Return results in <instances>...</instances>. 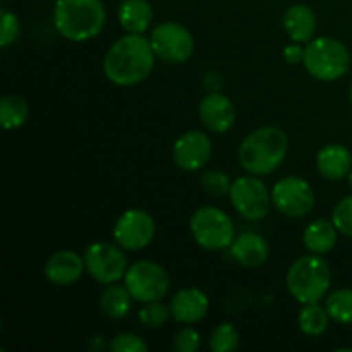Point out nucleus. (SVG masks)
I'll return each instance as SVG.
<instances>
[{"label": "nucleus", "instance_id": "1", "mask_svg": "<svg viewBox=\"0 0 352 352\" xmlns=\"http://www.w3.org/2000/svg\"><path fill=\"white\" fill-rule=\"evenodd\" d=\"M155 50L146 36L127 33L119 38L103 58V72L117 86L143 82L155 67Z\"/></svg>", "mask_w": 352, "mask_h": 352}, {"label": "nucleus", "instance_id": "2", "mask_svg": "<svg viewBox=\"0 0 352 352\" xmlns=\"http://www.w3.org/2000/svg\"><path fill=\"white\" fill-rule=\"evenodd\" d=\"M289 138L280 127L265 126L248 134L241 143L237 157L248 174L270 175L285 160Z\"/></svg>", "mask_w": 352, "mask_h": 352}, {"label": "nucleus", "instance_id": "3", "mask_svg": "<svg viewBox=\"0 0 352 352\" xmlns=\"http://www.w3.org/2000/svg\"><path fill=\"white\" fill-rule=\"evenodd\" d=\"M107 10L102 0H57L54 7V26L65 40H93L102 33Z\"/></svg>", "mask_w": 352, "mask_h": 352}, {"label": "nucleus", "instance_id": "4", "mask_svg": "<svg viewBox=\"0 0 352 352\" xmlns=\"http://www.w3.org/2000/svg\"><path fill=\"white\" fill-rule=\"evenodd\" d=\"M287 289L301 305L320 302L327 296L332 282L330 267L322 254H306L296 260L287 272Z\"/></svg>", "mask_w": 352, "mask_h": 352}, {"label": "nucleus", "instance_id": "5", "mask_svg": "<svg viewBox=\"0 0 352 352\" xmlns=\"http://www.w3.org/2000/svg\"><path fill=\"white\" fill-rule=\"evenodd\" d=\"M305 67L318 81H337L351 67V54L336 38H316L306 47Z\"/></svg>", "mask_w": 352, "mask_h": 352}, {"label": "nucleus", "instance_id": "6", "mask_svg": "<svg viewBox=\"0 0 352 352\" xmlns=\"http://www.w3.org/2000/svg\"><path fill=\"white\" fill-rule=\"evenodd\" d=\"M189 229L192 239L208 251L226 250L236 239L232 219L217 206H203L196 210L189 222Z\"/></svg>", "mask_w": 352, "mask_h": 352}, {"label": "nucleus", "instance_id": "7", "mask_svg": "<svg viewBox=\"0 0 352 352\" xmlns=\"http://www.w3.org/2000/svg\"><path fill=\"white\" fill-rule=\"evenodd\" d=\"M124 284L138 302L162 301L170 287V278L165 268L155 261L141 260L131 265L124 277Z\"/></svg>", "mask_w": 352, "mask_h": 352}, {"label": "nucleus", "instance_id": "8", "mask_svg": "<svg viewBox=\"0 0 352 352\" xmlns=\"http://www.w3.org/2000/svg\"><path fill=\"white\" fill-rule=\"evenodd\" d=\"M229 198L236 212L251 222L265 219L270 212L272 192L258 175H243L232 182Z\"/></svg>", "mask_w": 352, "mask_h": 352}, {"label": "nucleus", "instance_id": "9", "mask_svg": "<svg viewBox=\"0 0 352 352\" xmlns=\"http://www.w3.org/2000/svg\"><path fill=\"white\" fill-rule=\"evenodd\" d=\"M155 55L168 64H184L195 54V38L189 30L175 21H165L151 31Z\"/></svg>", "mask_w": 352, "mask_h": 352}, {"label": "nucleus", "instance_id": "10", "mask_svg": "<svg viewBox=\"0 0 352 352\" xmlns=\"http://www.w3.org/2000/svg\"><path fill=\"white\" fill-rule=\"evenodd\" d=\"M272 203L282 215L289 219H302L309 215L315 206V191L308 181L289 175L274 186Z\"/></svg>", "mask_w": 352, "mask_h": 352}, {"label": "nucleus", "instance_id": "11", "mask_svg": "<svg viewBox=\"0 0 352 352\" xmlns=\"http://www.w3.org/2000/svg\"><path fill=\"white\" fill-rule=\"evenodd\" d=\"M86 272L100 284H116L126 277L127 258L120 246L110 243H95L85 253Z\"/></svg>", "mask_w": 352, "mask_h": 352}, {"label": "nucleus", "instance_id": "12", "mask_svg": "<svg viewBox=\"0 0 352 352\" xmlns=\"http://www.w3.org/2000/svg\"><path fill=\"white\" fill-rule=\"evenodd\" d=\"M155 226L153 217L141 208H131L117 219L113 227V239L122 250L138 251L146 248L153 241Z\"/></svg>", "mask_w": 352, "mask_h": 352}, {"label": "nucleus", "instance_id": "13", "mask_svg": "<svg viewBox=\"0 0 352 352\" xmlns=\"http://www.w3.org/2000/svg\"><path fill=\"white\" fill-rule=\"evenodd\" d=\"M172 155L179 168L186 172H196L205 167L212 157V140L203 131H188L177 138Z\"/></svg>", "mask_w": 352, "mask_h": 352}, {"label": "nucleus", "instance_id": "14", "mask_svg": "<svg viewBox=\"0 0 352 352\" xmlns=\"http://www.w3.org/2000/svg\"><path fill=\"white\" fill-rule=\"evenodd\" d=\"M199 119L212 133L226 134L236 124V107L229 96L220 91H212L199 103Z\"/></svg>", "mask_w": 352, "mask_h": 352}, {"label": "nucleus", "instance_id": "15", "mask_svg": "<svg viewBox=\"0 0 352 352\" xmlns=\"http://www.w3.org/2000/svg\"><path fill=\"white\" fill-rule=\"evenodd\" d=\"M168 308H170L172 318L175 322L191 325V323H198L205 318L210 308V301L208 296L201 289L188 287L175 292Z\"/></svg>", "mask_w": 352, "mask_h": 352}, {"label": "nucleus", "instance_id": "16", "mask_svg": "<svg viewBox=\"0 0 352 352\" xmlns=\"http://www.w3.org/2000/svg\"><path fill=\"white\" fill-rule=\"evenodd\" d=\"M85 270V258L71 250L57 251L48 258L47 265H45V275L48 280L55 285H62V287L76 284Z\"/></svg>", "mask_w": 352, "mask_h": 352}, {"label": "nucleus", "instance_id": "17", "mask_svg": "<svg viewBox=\"0 0 352 352\" xmlns=\"http://www.w3.org/2000/svg\"><path fill=\"white\" fill-rule=\"evenodd\" d=\"M230 254L243 267L258 268L270 256V246L260 234L244 232L230 244Z\"/></svg>", "mask_w": 352, "mask_h": 352}, {"label": "nucleus", "instance_id": "18", "mask_svg": "<svg viewBox=\"0 0 352 352\" xmlns=\"http://www.w3.org/2000/svg\"><path fill=\"white\" fill-rule=\"evenodd\" d=\"M316 168L329 181H340L352 170V155L339 143L325 144L316 155Z\"/></svg>", "mask_w": 352, "mask_h": 352}, {"label": "nucleus", "instance_id": "19", "mask_svg": "<svg viewBox=\"0 0 352 352\" xmlns=\"http://www.w3.org/2000/svg\"><path fill=\"white\" fill-rule=\"evenodd\" d=\"M284 24L285 33L291 36L292 41L296 43H309L316 33V14L313 12L311 7L305 6V3H294L289 7L284 14Z\"/></svg>", "mask_w": 352, "mask_h": 352}, {"label": "nucleus", "instance_id": "20", "mask_svg": "<svg viewBox=\"0 0 352 352\" xmlns=\"http://www.w3.org/2000/svg\"><path fill=\"white\" fill-rule=\"evenodd\" d=\"M337 227L332 220L316 219L309 223L302 234V243L306 250L313 254H327L337 244Z\"/></svg>", "mask_w": 352, "mask_h": 352}, {"label": "nucleus", "instance_id": "21", "mask_svg": "<svg viewBox=\"0 0 352 352\" xmlns=\"http://www.w3.org/2000/svg\"><path fill=\"white\" fill-rule=\"evenodd\" d=\"M153 19V9L148 0H124L119 6V23L127 33L143 34Z\"/></svg>", "mask_w": 352, "mask_h": 352}, {"label": "nucleus", "instance_id": "22", "mask_svg": "<svg viewBox=\"0 0 352 352\" xmlns=\"http://www.w3.org/2000/svg\"><path fill=\"white\" fill-rule=\"evenodd\" d=\"M131 302H133V296L126 284H110L100 298V308L107 318L120 320L131 311Z\"/></svg>", "mask_w": 352, "mask_h": 352}, {"label": "nucleus", "instance_id": "23", "mask_svg": "<svg viewBox=\"0 0 352 352\" xmlns=\"http://www.w3.org/2000/svg\"><path fill=\"white\" fill-rule=\"evenodd\" d=\"M30 116L28 102L19 95H6L0 100V124L3 129H17Z\"/></svg>", "mask_w": 352, "mask_h": 352}, {"label": "nucleus", "instance_id": "24", "mask_svg": "<svg viewBox=\"0 0 352 352\" xmlns=\"http://www.w3.org/2000/svg\"><path fill=\"white\" fill-rule=\"evenodd\" d=\"M330 315L327 311V308H322L318 302H311V305H305V308L301 309L298 316V323L301 332H305L306 336L318 337L322 333L327 332L329 329Z\"/></svg>", "mask_w": 352, "mask_h": 352}, {"label": "nucleus", "instance_id": "25", "mask_svg": "<svg viewBox=\"0 0 352 352\" xmlns=\"http://www.w3.org/2000/svg\"><path fill=\"white\" fill-rule=\"evenodd\" d=\"M325 308L330 318L342 325H349L352 323V289L330 292L325 299Z\"/></svg>", "mask_w": 352, "mask_h": 352}, {"label": "nucleus", "instance_id": "26", "mask_svg": "<svg viewBox=\"0 0 352 352\" xmlns=\"http://www.w3.org/2000/svg\"><path fill=\"white\" fill-rule=\"evenodd\" d=\"M239 346V333L232 323H220L210 336V347L213 352H230Z\"/></svg>", "mask_w": 352, "mask_h": 352}, {"label": "nucleus", "instance_id": "27", "mask_svg": "<svg viewBox=\"0 0 352 352\" xmlns=\"http://www.w3.org/2000/svg\"><path fill=\"white\" fill-rule=\"evenodd\" d=\"M170 308L164 305L160 301H153V302H146L143 308L140 309V318L141 325L146 327V329H160L162 325H165V322L170 316Z\"/></svg>", "mask_w": 352, "mask_h": 352}, {"label": "nucleus", "instance_id": "28", "mask_svg": "<svg viewBox=\"0 0 352 352\" xmlns=\"http://www.w3.org/2000/svg\"><path fill=\"white\" fill-rule=\"evenodd\" d=\"M199 182H201V188L205 189L208 195H213V196L229 195L230 186H232L229 175L222 170L205 172V174L201 175V179H199Z\"/></svg>", "mask_w": 352, "mask_h": 352}, {"label": "nucleus", "instance_id": "29", "mask_svg": "<svg viewBox=\"0 0 352 352\" xmlns=\"http://www.w3.org/2000/svg\"><path fill=\"white\" fill-rule=\"evenodd\" d=\"M19 33L21 24L16 14L7 9L0 10V47L6 48L12 45L19 38Z\"/></svg>", "mask_w": 352, "mask_h": 352}, {"label": "nucleus", "instance_id": "30", "mask_svg": "<svg viewBox=\"0 0 352 352\" xmlns=\"http://www.w3.org/2000/svg\"><path fill=\"white\" fill-rule=\"evenodd\" d=\"M332 222L336 223L339 232L352 237V196H347L337 203L332 213Z\"/></svg>", "mask_w": 352, "mask_h": 352}, {"label": "nucleus", "instance_id": "31", "mask_svg": "<svg viewBox=\"0 0 352 352\" xmlns=\"http://www.w3.org/2000/svg\"><path fill=\"white\" fill-rule=\"evenodd\" d=\"M110 351L112 352H146L148 344L144 342V339H141L136 333H119L112 339L110 342Z\"/></svg>", "mask_w": 352, "mask_h": 352}, {"label": "nucleus", "instance_id": "32", "mask_svg": "<svg viewBox=\"0 0 352 352\" xmlns=\"http://www.w3.org/2000/svg\"><path fill=\"white\" fill-rule=\"evenodd\" d=\"M201 347V337L191 327L179 330L174 337V349L177 352H196Z\"/></svg>", "mask_w": 352, "mask_h": 352}, {"label": "nucleus", "instance_id": "33", "mask_svg": "<svg viewBox=\"0 0 352 352\" xmlns=\"http://www.w3.org/2000/svg\"><path fill=\"white\" fill-rule=\"evenodd\" d=\"M305 54H306V48H302L301 43H296V41L284 48V58L292 65L305 62Z\"/></svg>", "mask_w": 352, "mask_h": 352}, {"label": "nucleus", "instance_id": "34", "mask_svg": "<svg viewBox=\"0 0 352 352\" xmlns=\"http://www.w3.org/2000/svg\"><path fill=\"white\" fill-rule=\"evenodd\" d=\"M349 184H351V188H352V170H351V174H349Z\"/></svg>", "mask_w": 352, "mask_h": 352}, {"label": "nucleus", "instance_id": "35", "mask_svg": "<svg viewBox=\"0 0 352 352\" xmlns=\"http://www.w3.org/2000/svg\"><path fill=\"white\" fill-rule=\"evenodd\" d=\"M349 98H351V102H352V85H351V91H349Z\"/></svg>", "mask_w": 352, "mask_h": 352}]
</instances>
